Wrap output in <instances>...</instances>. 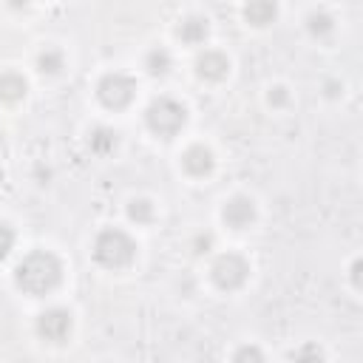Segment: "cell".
Instances as JSON below:
<instances>
[{"instance_id": "1", "label": "cell", "mask_w": 363, "mask_h": 363, "mask_svg": "<svg viewBox=\"0 0 363 363\" xmlns=\"http://www.w3.org/2000/svg\"><path fill=\"white\" fill-rule=\"evenodd\" d=\"M62 278V264L57 261V255L45 252V250H37L31 255H26L17 269H14V281L23 292L28 295H45L51 292Z\"/></svg>"}, {"instance_id": "2", "label": "cell", "mask_w": 363, "mask_h": 363, "mask_svg": "<svg viewBox=\"0 0 363 363\" xmlns=\"http://www.w3.org/2000/svg\"><path fill=\"white\" fill-rule=\"evenodd\" d=\"M133 252H136V244L133 238L125 233V230H102L94 241V258L108 267V269H119V267H128L133 261Z\"/></svg>"}, {"instance_id": "3", "label": "cell", "mask_w": 363, "mask_h": 363, "mask_svg": "<svg viewBox=\"0 0 363 363\" xmlns=\"http://www.w3.org/2000/svg\"><path fill=\"white\" fill-rule=\"evenodd\" d=\"M184 119H187L184 105L176 102V99H170V96H159V99H153V102L147 105V111H145V122H147V128H150L156 136H164V139L176 136L179 128L184 125Z\"/></svg>"}, {"instance_id": "4", "label": "cell", "mask_w": 363, "mask_h": 363, "mask_svg": "<svg viewBox=\"0 0 363 363\" xmlns=\"http://www.w3.org/2000/svg\"><path fill=\"white\" fill-rule=\"evenodd\" d=\"M133 91H136V82L128 77V74H122V71H113V74H105L102 79H99V85H96V94H99V99H102V105L105 108H125L130 99H133Z\"/></svg>"}, {"instance_id": "5", "label": "cell", "mask_w": 363, "mask_h": 363, "mask_svg": "<svg viewBox=\"0 0 363 363\" xmlns=\"http://www.w3.org/2000/svg\"><path fill=\"white\" fill-rule=\"evenodd\" d=\"M213 281H216V286H221V289H238L244 281H247V272H250V267H247V261L241 258V255H235V252H224V255H218L216 261H213Z\"/></svg>"}, {"instance_id": "6", "label": "cell", "mask_w": 363, "mask_h": 363, "mask_svg": "<svg viewBox=\"0 0 363 363\" xmlns=\"http://www.w3.org/2000/svg\"><path fill=\"white\" fill-rule=\"evenodd\" d=\"M37 332H40V337H45L51 343H62L68 337V332H71V315L65 309H60V306L45 309L37 318Z\"/></svg>"}, {"instance_id": "7", "label": "cell", "mask_w": 363, "mask_h": 363, "mask_svg": "<svg viewBox=\"0 0 363 363\" xmlns=\"http://www.w3.org/2000/svg\"><path fill=\"white\" fill-rule=\"evenodd\" d=\"M224 221L233 227V230H244V227H250L252 224V218H255V204L250 201V199H244V196H235V199H230L227 204H224Z\"/></svg>"}, {"instance_id": "8", "label": "cell", "mask_w": 363, "mask_h": 363, "mask_svg": "<svg viewBox=\"0 0 363 363\" xmlns=\"http://www.w3.org/2000/svg\"><path fill=\"white\" fill-rule=\"evenodd\" d=\"M227 68H230V62H227V57H224L221 51H204V54H199V60H196V74H199L201 79H210V82L227 77Z\"/></svg>"}, {"instance_id": "9", "label": "cell", "mask_w": 363, "mask_h": 363, "mask_svg": "<svg viewBox=\"0 0 363 363\" xmlns=\"http://www.w3.org/2000/svg\"><path fill=\"white\" fill-rule=\"evenodd\" d=\"M182 164H184V170H187L190 176H207V173L213 170L216 162H213L210 147H204V145H193V147L184 150Z\"/></svg>"}, {"instance_id": "10", "label": "cell", "mask_w": 363, "mask_h": 363, "mask_svg": "<svg viewBox=\"0 0 363 363\" xmlns=\"http://www.w3.org/2000/svg\"><path fill=\"white\" fill-rule=\"evenodd\" d=\"M278 14V6L275 0H247L244 6V17L250 26H269Z\"/></svg>"}, {"instance_id": "11", "label": "cell", "mask_w": 363, "mask_h": 363, "mask_svg": "<svg viewBox=\"0 0 363 363\" xmlns=\"http://www.w3.org/2000/svg\"><path fill=\"white\" fill-rule=\"evenodd\" d=\"M23 96H26V79L20 74H11V71L0 74V99L3 102H17Z\"/></svg>"}, {"instance_id": "12", "label": "cell", "mask_w": 363, "mask_h": 363, "mask_svg": "<svg viewBox=\"0 0 363 363\" xmlns=\"http://www.w3.org/2000/svg\"><path fill=\"white\" fill-rule=\"evenodd\" d=\"M88 147L96 156H108L116 147V130H111V128H94L91 136H88Z\"/></svg>"}, {"instance_id": "13", "label": "cell", "mask_w": 363, "mask_h": 363, "mask_svg": "<svg viewBox=\"0 0 363 363\" xmlns=\"http://www.w3.org/2000/svg\"><path fill=\"white\" fill-rule=\"evenodd\" d=\"M179 37H182L184 43H190V45L204 43V37H207V20H204V17H187V20H182Z\"/></svg>"}, {"instance_id": "14", "label": "cell", "mask_w": 363, "mask_h": 363, "mask_svg": "<svg viewBox=\"0 0 363 363\" xmlns=\"http://www.w3.org/2000/svg\"><path fill=\"white\" fill-rule=\"evenodd\" d=\"M306 28H309V34H312L315 40H326V37L332 34L335 23H332L329 14H323V11H312V14L306 17Z\"/></svg>"}, {"instance_id": "15", "label": "cell", "mask_w": 363, "mask_h": 363, "mask_svg": "<svg viewBox=\"0 0 363 363\" xmlns=\"http://www.w3.org/2000/svg\"><path fill=\"white\" fill-rule=\"evenodd\" d=\"M145 68L153 77H164L170 71V54L164 48H150L147 57H145Z\"/></svg>"}, {"instance_id": "16", "label": "cell", "mask_w": 363, "mask_h": 363, "mask_svg": "<svg viewBox=\"0 0 363 363\" xmlns=\"http://www.w3.org/2000/svg\"><path fill=\"white\" fill-rule=\"evenodd\" d=\"M37 65H40L43 74H60V68H62V51H57V48H45V51H40Z\"/></svg>"}, {"instance_id": "17", "label": "cell", "mask_w": 363, "mask_h": 363, "mask_svg": "<svg viewBox=\"0 0 363 363\" xmlns=\"http://www.w3.org/2000/svg\"><path fill=\"white\" fill-rule=\"evenodd\" d=\"M128 216H130L136 224H147V221L153 218V204H150L147 199H133V201L128 204Z\"/></svg>"}, {"instance_id": "18", "label": "cell", "mask_w": 363, "mask_h": 363, "mask_svg": "<svg viewBox=\"0 0 363 363\" xmlns=\"http://www.w3.org/2000/svg\"><path fill=\"white\" fill-rule=\"evenodd\" d=\"M11 247H14V233L9 224H0V261L11 252Z\"/></svg>"}, {"instance_id": "19", "label": "cell", "mask_w": 363, "mask_h": 363, "mask_svg": "<svg viewBox=\"0 0 363 363\" xmlns=\"http://www.w3.org/2000/svg\"><path fill=\"white\" fill-rule=\"evenodd\" d=\"M233 357H235V360H264V354H261L258 349H252V346H244V349H238Z\"/></svg>"}, {"instance_id": "20", "label": "cell", "mask_w": 363, "mask_h": 363, "mask_svg": "<svg viewBox=\"0 0 363 363\" xmlns=\"http://www.w3.org/2000/svg\"><path fill=\"white\" fill-rule=\"evenodd\" d=\"M303 357H323V352H320V349H315V346H306V349L292 352V360H303Z\"/></svg>"}, {"instance_id": "21", "label": "cell", "mask_w": 363, "mask_h": 363, "mask_svg": "<svg viewBox=\"0 0 363 363\" xmlns=\"http://www.w3.org/2000/svg\"><path fill=\"white\" fill-rule=\"evenodd\" d=\"M269 105H286V88H272L269 91Z\"/></svg>"}, {"instance_id": "22", "label": "cell", "mask_w": 363, "mask_h": 363, "mask_svg": "<svg viewBox=\"0 0 363 363\" xmlns=\"http://www.w3.org/2000/svg\"><path fill=\"white\" fill-rule=\"evenodd\" d=\"M193 247H196V252H207V250L213 247V235H199V238L193 241Z\"/></svg>"}, {"instance_id": "23", "label": "cell", "mask_w": 363, "mask_h": 363, "mask_svg": "<svg viewBox=\"0 0 363 363\" xmlns=\"http://www.w3.org/2000/svg\"><path fill=\"white\" fill-rule=\"evenodd\" d=\"M352 281H354V286H360V261H354V267H352Z\"/></svg>"}, {"instance_id": "24", "label": "cell", "mask_w": 363, "mask_h": 363, "mask_svg": "<svg viewBox=\"0 0 363 363\" xmlns=\"http://www.w3.org/2000/svg\"><path fill=\"white\" fill-rule=\"evenodd\" d=\"M337 88H340L337 82H326V94H329V96H337Z\"/></svg>"}, {"instance_id": "25", "label": "cell", "mask_w": 363, "mask_h": 363, "mask_svg": "<svg viewBox=\"0 0 363 363\" xmlns=\"http://www.w3.org/2000/svg\"><path fill=\"white\" fill-rule=\"evenodd\" d=\"M11 6H14V9H20V6H26V0H11Z\"/></svg>"}, {"instance_id": "26", "label": "cell", "mask_w": 363, "mask_h": 363, "mask_svg": "<svg viewBox=\"0 0 363 363\" xmlns=\"http://www.w3.org/2000/svg\"><path fill=\"white\" fill-rule=\"evenodd\" d=\"M0 145H3V139H0Z\"/></svg>"}]
</instances>
